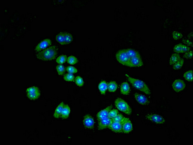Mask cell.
<instances>
[{"instance_id": "cell-12", "label": "cell", "mask_w": 193, "mask_h": 145, "mask_svg": "<svg viewBox=\"0 0 193 145\" xmlns=\"http://www.w3.org/2000/svg\"><path fill=\"white\" fill-rule=\"evenodd\" d=\"M112 121H113L112 119L109 117H107L105 118L99 120V123H98V129L99 130H104L106 128H108Z\"/></svg>"}, {"instance_id": "cell-2", "label": "cell", "mask_w": 193, "mask_h": 145, "mask_svg": "<svg viewBox=\"0 0 193 145\" xmlns=\"http://www.w3.org/2000/svg\"><path fill=\"white\" fill-rule=\"evenodd\" d=\"M57 47L53 46L39 52L36 55V57L39 60L48 61L55 60L57 56Z\"/></svg>"}, {"instance_id": "cell-9", "label": "cell", "mask_w": 193, "mask_h": 145, "mask_svg": "<svg viewBox=\"0 0 193 145\" xmlns=\"http://www.w3.org/2000/svg\"><path fill=\"white\" fill-rule=\"evenodd\" d=\"M146 118L148 120L152 121V122H154L156 124H161L164 123L165 122V119L157 114H148L146 116Z\"/></svg>"}, {"instance_id": "cell-7", "label": "cell", "mask_w": 193, "mask_h": 145, "mask_svg": "<svg viewBox=\"0 0 193 145\" xmlns=\"http://www.w3.org/2000/svg\"><path fill=\"white\" fill-rule=\"evenodd\" d=\"M186 87V84L182 80L178 79L175 80L172 84V88L174 91L179 93L182 91Z\"/></svg>"}, {"instance_id": "cell-21", "label": "cell", "mask_w": 193, "mask_h": 145, "mask_svg": "<svg viewBox=\"0 0 193 145\" xmlns=\"http://www.w3.org/2000/svg\"><path fill=\"white\" fill-rule=\"evenodd\" d=\"M118 88V85L114 81H110L108 84V90L110 93H114Z\"/></svg>"}, {"instance_id": "cell-35", "label": "cell", "mask_w": 193, "mask_h": 145, "mask_svg": "<svg viewBox=\"0 0 193 145\" xmlns=\"http://www.w3.org/2000/svg\"><path fill=\"white\" fill-rule=\"evenodd\" d=\"M123 116L122 114H118L116 117L112 119V121H117V122H121V121L123 119Z\"/></svg>"}, {"instance_id": "cell-6", "label": "cell", "mask_w": 193, "mask_h": 145, "mask_svg": "<svg viewBox=\"0 0 193 145\" xmlns=\"http://www.w3.org/2000/svg\"><path fill=\"white\" fill-rule=\"evenodd\" d=\"M121 123L122 127V132L125 134H129L133 131V125L129 119L123 117Z\"/></svg>"}, {"instance_id": "cell-4", "label": "cell", "mask_w": 193, "mask_h": 145, "mask_svg": "<svg viewBox=\"0 0 193 145\" xmlns=\"http://www.w3.org/2000/svg\"><path fill=\"white\" fill-rule=\"evenodd\" d=\"M114 104L116 107L119 110L124 113L125 114L128 115H131L132 114V109L124 100L122 99L121 98H117L114 102Z\"/></svg>"}, {"instance_id": "cell-1", "label": "cell", "mask_w": 193, "mask_h": 145, "mask_svg": "<svg viewBox=\"0 0 193 145\" xmlns=\"http://www.w3.org/2000/svg\"><path fill=\"white\" fill-rule=\"evenodd\" d=\"M138 55H140V54L138 51L132 48H128L119 50L116 54V57L119 63L128 66L132 57Z\"/></svg>"}, {"instance_id": "cell-14", "label": "cell", "mask_w": 193, "mask_h": 145, "mask_svg": "<svg viewBox=\"0 0 193 145\" xmlns=\"http://www.w3.org/2000/svg\"><path fill=\"white\" fill-rule=\"evenodd\" d=\"M108 128L114 132L119 133L122 132V127L121 122L113 121Z\"/></svg>"}, {"instance_id": "cell-28", "label": "cell", "mask_w": 193, "mask_h": 145, "mask_svg": "<svg viewBox=\"0 0 193 145\" xmlns=\"http://www.w3.org/2000/svg\"><path fill=\"white\" fill-rule=\"evenodd\" d=\"M78 60L75 56H70L67 57V62L68 63L71 65H74L78 63Z\"/></svg>"}, {"instance_id": "cell-10", "label": "cell", "mask_w": 193, "mask_h": 145, "mask_svg": "<svg viewBox=\"0 0 193 145\" xmlns=\"http://www.w3.org/2000/svg\"><path fill=\"white\" fill-rule=\"evenodd\" d=\"M52 44V42L51 39L49 38H46L44 40L40 41L37 45L35 48V50L37 52H40L42 50L46 49L48 47L51 46Z\"/></svg>"}, {"instance_id": "cell-18", "label": "cell", "mask_w": 193, "mask_h": 145, "mask_svg": "<svg viewBox=\"0 0 193 145\" xmlns=\"http://www.w3.org/2000/svg\"><path fill=\"white\" fill-rule=\"evenodd\" d=\"M64 105V102H62L57 106V107L55 109V113L53 114V116H54L55 118L59 119L61 118L62 112Z\"/></svg>"}, {"instance_id": "cell-34", "label": "cell", "mask_w": 193, "mask_h": 145, "mask_svg": "<svg viewBox=\"0 0 193 145\" xmlns=\"http://www.w3.org/2000/svg\"><path fill=\"white\" fill-rule=\"evenodd\" d=\"M118 114H119V111L117 110L114 109H111L109 112L108 117L112 119L116 117V116Z\"/></svg>"}, {"instance_id": "cell-8", "label": "cell", "mask_w": 193, "mask_h": 145, "mask_svg": "<svg viewBox=\"0 0 193 145\" xmlns=\"http://www.w3.org/2000/svg\"><path fill=\"white\" fill-rule=\"evenodd\" d=\"M143 66V63L140 55L132 57L129 61L128 66L130 67H139Z\"/></svg>"}, {"instance_id": "cell-24", "label": "cell", "mask_w": 193, "mask_h": 145, "mask_svg": "<svg viewBox=\"0 0 193 145\" xmlns=\"http://www.w3.org/2000/svg\"><path fill=\"white\" fill-rule=\"evenodd\" d=\"M183 77L188 81L192 82L193 81V71L189 70L186 72L183 75Z\"/></svg>"}, {"instance_id": "cell-5", "label": "cell", "mask_w": 193, "mask_h": 145, "mask_svg": "<svg viewBox=\"0 0 193 145\" xmlns=\"http://www.w3.org/2000/svg\"><path fill=\"white\" fill-rule=\"evenodd\" d=\"M27 96L31 100H36L39 99L40 96V90L36 86L29 87L26 90Z\"/></svg>"}, {"instance_id": "cell-11", "label": "cell", "mask_w": 193, "mask_h": 145, "mask_svg": "<svg viewBox=\"0 0 193 145\" xmlns=\"http://www.w3.org/2000/svg\"><path fill=\"white\" fill-rule=\"evenodd\" d=\"M83 124L86 128L92 129L94 128L95 124V121L94 119L90 115H86L84 116L83 119Z\"/></svg>"}, {"instance_id": "cell-30", "label": "cell", "mask_w": 193, "mask_h": 145, "mask_svg": "<svg viewBox=\"0 0 193 145\" xmlns=\"http://www.w3.org/2000/svg\"><path fill=\"white\" fill-rule=\"evenodd\" d=\"M75 78L74 75H73V74H70V73L66 74L64 77V79L67 82H72V81H74Z\"/></svg>"}, {"instance_id": "cell-27", "label": "cell", "mask_w": 193, "mask_h": 145, "mask_svg": "<svg viewBox=\"0 0 193 145\" xmlns=\"http://www.w3.org/2000/svg\"><path fill=\"white\" fill-rule=\"evenodd\" d=\"M65 45L69 44L72 43L73 40V36L71 33L65 32Z\"/></svg>"}, {"instance_id": "cell-31", "label": "cell", "mask_w": 193, "mask_h": 145, "mask_svg": "<svg viewBox=\"0 0 193 145\" xmlns=\"http://www.w3.org/2000/svg\"><path fill=\"white\" fill-rule=\"evenodd\" d=\"M75 82L77 85L79 87H82L84 84V81L83 78L80 76H77L75 78Z\"/></svg>"}, {"instance_id": "cell-23", "label": "cell", "mask_w": 193, "mask_h": 145, "mask_svg": "<svg viewBox=\"0 0 193 145\" xmlns=\"http://www.w3.org/2000/svg\"><path fill=\"white\" fill-rule=\"evenodd\" d=\"M180 59V56L178 53H174L172 55L169 60V64L174 65Z\"/></svg>"}, {"instance_id": "cell-26", "label": "cell", "mask_w": 193, "mask_h": 145, "mask_svg": "<svg viewBox=\"0 0 193 145\" xmlns=\"http://www.w3.org/2000/svg\"><path fill=\"white\" fill-rule=\"evenodd\" d=\"M67 57L65 55H62L59 56L56 60V61L57 63L59 64H62L67 61Z\"/></svg>"}, {"instance_id": "cell-33", "label": "cell", "mask_w": 193, "mask_h": 145, "mask_svg": "<svg viewBox=\"0 0 193 145\" xmlns=\"http://www.w3.org/2000/svg\"><path fill=\"white\" fill-rule=\"evenodd\" d=\"M66 70L67 72L70 74H75L76 72H77L78 70L74 66H69L66 68Z\"/></svg>"}, {"instance_id": "cell-22", "label": "cell", "mask_w": 193, "mask_h": 145, "mask_svg": "<svg viewBox=\"0 0 193 145\" xmlns=\"http://www.w3.org/2000/svg\"><path fill=\"white\" fill-rule=\"evenodd\" d=\"M56 40L61 45H65V32H62L56 36Z\"/></svg>"}, {"instance_id": "cell-16", "label": "cell", "mask_w": 193, "mask_h": 145, "mask_svg": "<svg viewBox=\"0 0 193 145\" xmlns=\"http://www.w3.org/2000/svg\"><path fill=\"white\" fill-rule=\"evenodd\" d=\"M135 98L138 103L142 105H147L149 104V99L147 97L142 94L135 93L134 95Z\"/></svg>"}, {"instance_id": "cell-15", "label": "cell", "mask_w": 193, "mask_h": 145, "mask_svg": "<svg viewBox=\"0 0 193 145\" xmlns=\"http://www.w3.org/2000/svg\"><path fill=\"white\" fill-rule=\"evenodd\" d=\"M112 107H113V105H109L106 108L98 113V114H97V117L98 119V120L108 117L109 112L112 109Z\"/></svg>"}, {"instance_id": "cell-17", "label": "cell", "mask_w": 193, "mask_h": 145, "mask_svg": "<svg viewBox=\"0 0 193 145\" xmlns=\"http://www.w3.org/2000/svg\"><path fill=\"white\" fill-rule=\"evenodd\" d=\"M131 88L129 83L127 82H124L120 86V93L123 95L127 96L130 93Z\"/></svg>"}, {"instance_id": "cell-37", "label": "cell", "mask_w": 193, "mask_h": 145, "mask_svg": "<svg viewBox=\"0 0 193 145\" xmlns=\"http://www.w3.org/2000/svg\"><path fill=\"white\" fill-rule=\"evenodd\" d=\"M182 41L186 45H187L188 46H191V47L193 46V43H192V41H191L190 40H188V39H183Z\"/></svg>"}, {"instance_id": "cell-3", "label": "cell", "mask_w": 193, "mask_h": 145, "mask_svg": "<svg viewBox=\"0 0 193 145\" xmlns=\"http://www.w3.org/2000/svg\"><path fill=\"white\" fill-rule=\"evenodd\" d=\"M125 76L129 82L132 84V85L136 89L142 91L147 95H150L151 93L150 89H149L146 83L141 80L132 77L127 74H125Z\"/></svg>"}, {"instance_id": "cell-19", "label": "cell", "mask_w": 193, "mask_h": 145, "mask_svg": "<svg viewBox=\"0 0 193 145\" xmlns=\"http://www.w3.org/2000/svg\"><path fill=\"white\" fill-rule=\"evenodd\" d=\"M71 112L70 107H69V105H65L63 110L62 112L61 116V118L63 120H66L67 119L69 118V115Z\"/></svg>"}, {"instance_id": "cell-25", "label": "cell", "mask_w": 193, "mask_h": 145, "mask_svg": "<svg viewBox=\"0 0 193 145\" xmlns=\"http://www.w3.org/2000/svg\"><path fill=\"white\" fill-rule=\"evenodd\" d=\"M184 64V60L182 59H180L179 61H178L176 63H175L173 66V69L177 70L180 69Z\"/></svg>"}, {"instance_id": "cell-13", "label": "cell", "mask_w": 193, "mask_h": 145, "mask_svg": "<svg viewBox=\"0 0 193 145\" xmlns=\"http://www.w3.org/2000/svg\"><path fill=\"white\" fill-rule=\"evenodd\" d=\"M173 50L177 53H185L190 50V47L182 44H178L176 45L174 47Z\"/></svg>"}, {"instance_id": "cell-29", "label": "cell", "mask_w": 193, "mask_h": 145, "mask_svg": "<svg viewBox=\"0 0 193 145\" xmlns=\"http://www.w3.org/2000/svg\"><path fill=\"white\" fill-rule=\"evenodd\" d=\"M56 69L57 71V73L59 75H64L65 72V71H66V68L62 64L57 66L56 67Z\"/></svg>"}, {"instance_id": "cell-20", "label": "cell", "mask_w": 193, "mask_h": 145, "mask_svg": "<svg viewBox=\"0 0 193 145\" xmlns=\"http://www.w3.org/2000/svg\"><path fill=\"white\" fill-rule=\"evenodd\" d=\"M99 90L102 95H105L106 93V91L107 90L108 84L106 81L102 80L99 83L98 85Z\"/></svg>"}, {"instance_id": "cell-36", "label": "cell", "mask_w": 193, "mask_h": 145, "mask_svg": "<svg viewBox=\"0 0 193 145\" xmlns=\"http://www.w3.org/2000/svg\"><path fill=\"white\" fill-rule=\"evenodd\" d=\"M183 57H184L185 58L187 59H192V57H193V52H192V51H190V50L186 52L184 54Z\"/></svg>"}, {"instance_id": "cell-32", "label": "cell", "mask_w": 193, "mask_h": 145, "mask_svg": "<svg viewBox=\"0 0 193 145\" xmlns=\"http://www.w3.org/2000/svg\"><path fill=\"white\" fill-rule=\"evenodd\" d=\"M173 38L174 40H178L180 39L182 37V33L179 31H175L172 33Z\"/></svg>"}]
</instances>
